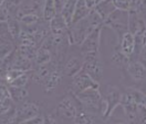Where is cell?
I'll use <instances>...</instances> for the list:
<instances>
[{
    "mask_svg": "<svg viewBox=\"0 0 146 124\" xmlns=\"http://www.w3.org/2000/svg\"><path fill=\"white\" fill-rule=\"evenodd\" d=\"M10 18V13L5 5L0 6V22H7Z\"/></svg>",
    "mask_w": 146,
    "mask_h": 124,
    "instance_id": "obj_28",
    "label": "cell"
},
{
    "mask_svg": "<svg viewBox=\"0 0 146 124\" xmlns=\"http://www.w3.org/2000/svg\"><path fill=\"white\" fill-rule=\"evenodd\" d=\"M53 57H52V53L50 50H48L44 46H40L36 52L33 62L36 63V66H43V65H48L52 62Z\"/></svg>",
    "mask_w": 146,
    "mask_h": 124,
    "instance_id": "obj_18",
    "label": "cell"
},
{
    "mask_svg": "<svg viewBox=\"0 0 146 124\" xmlns=\"http://www.w3.org/2000/svg\"><path fill=\"white\" fill-rule=\"evenodd\" d=\"M83 59V68L82 70L85 71L92 79H94L96 82L100 84V81L103 78L104 68L103 63L101 59L100 52H92L81 55Z\"/></svg>",
    "mask_w": 146,
    "mask_h": 124,
    "instance_id": "obj_2",
    "label": "cell"
},
{
    "mask_svg": "<svg viewBox=\"0 0 146 124\" xmlns=\"http://www.w3.org/2000/svg\"><path fill=\"white\" fill-rule=\"evenodd\" d=\"M9 87V86H8ZM10 90V95H11V98L13 100L15 103H22L26 101V99L29 96V91L26 87L23 88H15V87H9Z\"/></svg>",
    "mask_w": 146,
    "mask_h": 124,
    "instance_id": "obj_22",
    "label": "cell"
},
{
    "mask_svg": "<svg viewBox=\"0 0 146 124\" xmlns=\"http://www.w3.org/2000/svg\"><path fill=\"white\" fill-rule=\"evenodd\" d=\"M41 124H59L55 113H48L42 116Z\"/></svg>",
    "mask_w": 146,
    "mask_h": 124,
    "instance_id": "obj_27",
    "label": "cell"
},
{
    "mask_svg": "<svg viewBox=\"0 0 146 124\" xmlns=\"http://www.w3.org/2000/svg\"><path fill=\"white\" fill-rule=\"evenodd\" d=\"M114 124H128L127 122H123V121H121V122H116V123Z\"/></svg>",
    "mask_w": 146,
    "mask_h": 124,
    "instance_id": "obj_33",
    "label": "cell"
},
{
    "mask_svg": "<svg viewBox=\"0 0 146 124\" xmlns=\"http://www.w3.org/2000/svg\"><path fill=\"white\" fill-rule=\"evenodd\" d=\"M79 111V108L76 104V99L74 96H65V97L58 103L56 109H55V114L56 116L68 120V121H73L74 117L76 116V113Z\"/></svg>",
    "mask_w": 146,
    "mask_h": 124,
    "instance_id": "obj_5",
    "label": "cell"
},
{
    "mask_svg": "<svg viewBox=\"0 0 146 124\" xmlns=\"http://www.w3.org/2000/svg\"><path fill=\"white\" fill-rule=\"evenodd\" d=\"M58 14L54 0H46L42 8V18L46 22H50Z\"/></svg>",
    "mask_w": 146,
    "mask_h": 124,
    "instance_id": "obj_21",
    "label": "cell"
},
{
    "mask_svg": "<svg viewBox=\"0 0 146 124\" xmlns=\"http://www.w3.org/2000/svg\"><path fill=\"white\" fill-rule=\"evenodd\" d=\"M15 108H16V103L11 98L9 87L6 84L0 81V117L7 114Z\"/></svg>",
    "mask_w": 146,
    "mask_h": 124,
    "instance_id": "obj_12",
    "label": "cell"
},
{
    "mask_svg": "<svg viewBox=\"0 0 146 124\" xmlns=\"http://www.w3.org/2000/svg\"><path fill=\"white\" fill-rule=\"evenodd\" d=\"M100 1H102V0H96V3H98V2H100Z\"/></svg>",
    "mask_w": 146,
    "mask_h": 124,
    "instance_id": "obj_35",
    "label": "cell"
},
{
    "mask_svg": "<svg viewBox=\"0 0 146 124\" xmlns=\"http://www.w3.org/2000/svg\"><path fill=\"white\" fill-rule=\"evenodd\" d=\"M75 2H76V0H68L59 13L62 16V18L65 20V22L68 23L69 27L72 23L73 13H74V9H75Z\"/></svg>",
    "mask_w": 146,
    "mask_h": 124,
    "instance_id": "obj_20",
    "label": "cell"
},
{
    "mask_svg": "<svg viewBox=\"0 0 146 124\" xmlns=\"http://www.w3.org/2000/svg\"><path fill=\"white\" fill-rule=\"evenodd\" d=\"M119 106H122L124 115L126 116L128 122L138 123V104L128 91L123 93V98Z\"/></svg>",
    "mask_w": 146,
    "mask_h": 124,
    "instance_id": "obj_8",
    "label": "cell"
},
{
    "mask_svg": "<svg viewBox=\"0 0 146 124\" xmlns=\"http://www.w3.org/2000/svg\"><path fill=\"white\" fill-rule=\"evenodd\" d=\"M99 115L91 113L84 109H79L76 116L73 120V124H96Z\"/></svg>",
    "mask_w": 146,
    "mask_h": 124,
    "instance_id": "obj_17",
    "label": "cell"
},
{
    "mask_svg": "<svg viewBox=\"0 0 146 124\" xmlns=\"http://www.w3.org/2000/svg\"><path fill=\"white\" fill-rule=\"evenodd\" d=\"M83 68V59L82 56H71L64 64L62 72L69 77H74L78 75Z\"/></svg>",
    "mask_w": 146,
    "mask_h": 124,
    "instance_id": "obj_14",
    "label": "cell"
},
{
    "mask_svg": "<svg viewBox=\"0 0 146 124\" xmlns=\"http://www.w3.org/2000/svg\"><path fill=\"white\" fill-rule=\"evenodd\" d=\"M30 76L29 72H23L22 75H20L19 77H17L16 79L13 80L11 84L9 85V87H15V88H23L26 87L29 82Z\"/></svg>",
    "mask_w": 146,
    "mask_h": 124,
    "instance_id": "obj_24",
    "label": "cell"
},
{
    "mask_svg": "<svg viewBox=\"0 0 146 124\" xmlns=\"http://www.w3.org/2000/svg\"><path fill=\"white\" fill-rule=\"evenodd\" d=\"M122 98H123V93L116 86H111V85L106 86L105 93L103 95V100L106 106V110H105V113L103 116V120H108L112 116L115 109L121 104Z\"/></svg>",
    "mask_w": 146,
    "mask_h": 124,
    "instance_id": "obj_4",
    "label": "cell"
},
{
    "mask_svg": "<svg viewBox=\"0 0 146 124\" xmlns=\"http://www.w3.org/2000/svg\"><path fill=\"white\" fill-rule=\"evenodd\" d=\"M91 10L88 8L86 3H85V0H76L75 2V9H74V13H73V18H72V23H76L79 22L80 20L84 19L90 12Z\"/></svg>",
    "mask_w": 146,
    "mask_h": 124,
    "instance_id": "obj_19",
    "label": "cell"
},
{
    "mask_svg": "<svg viewBox=\"0 0 146 124\" xmlns=\"http://www.w3.org/2000/svg\"><path fill=\"white\" fill-rule=\"evenodd\" d=\"M119 50L127 59H132L135 54V37L129 31L124 32L119 37Z\"/></svg>",
    "mask_w": 146,
    "mask_h": 124,
    "instance_id": "obj_9",
    "label": "cell"
},
{
    "mask_svg": "<svg viewBox=\"0 0 146 124\" xmlns=\"http://www.w3.org/2000/svg\"><path fill=\"white\" fill-rule=\"evenodd\" d=\"M85 3H86V6H88V8L90 10L94 9V7H95V5H96V0H85Z\"/></svg>",
    "mask_w": 146,
    "mask_h": 124,
    "instance_id": "obj_31",
    "label": "cell"
},
{
    "mask_svg": "<svg viewBox=\"0 0 146 124\" xmlns=\"http://www.w3.org/2000/svg\"><path fill=\"white\" fill-rule=\"evenodd\" d=\"M5 1H6V0H0V6H2V5L5 3Z\"/></svg>",
    "mask_w": 146,
    "mask_h": 124,
    "instance_id": "obj_34",
    "label": "cell"
},
{
    "mask_svg": "<svg viewBox=\"0 0 146 124\" xmlns=\"http://www.w3.org/2000/svg\"><path fill=\"white\" fill-rule=\"evenodd\" d=\"M138 56H139V61L146 65V44L142 47L141 52L138 53Z\"/></svg>",
    "mask_w": 146,
    "mask_h": 124,
    "instance_id": "obj_30",
    "label": "cell"
},
{
    "mask_svg": "<svg viewBox=\"0 0 146 124\" xmlns=\"http://www.w3.org/2000/svg\"><path fill=\"white\" fill-rule=\"evenodd\" d=\"M3 5L8 9L9 13H11V11H13V10H16V12H17V10L22 5V0H6Z\"/></svg>",
    "mask_w": 146,
    "mask_h": 124,
    "instance_id": "obj_26",
    "label": "cell"
},
{
    "mask_svg": "<svg viewBox=\"0 0 146 124\" xmlns=\"http://www.w3.org/2000/svg\"><path fill=\"white\" fill-rule=\"evenodd\" d=\"M138 1H139V0H131V6H132V8H135V7H136Z\"/></svg>",
    "mask_w": 146,
    "mask_h": 124,
    "instance_id": "obj_32",
    "label": "cell"
},
{
    "mask_svg": "<svg viewBox=\"0 0 146 124\" xmlns=\"http://www.w3.org/2000/svg\"><path fill=\"white\" fill-rule=\"evenodd\" d=\"M70 88H71V93L72 95H78V93L82 92L84 90H86V89L100 88V84L96 82L94 79H92L85 71L81 70L78 75H75L73 77Z\"/></svg>",
    "mask_w": 146,
    "mask_h": 124,
    "instance_id": "obj_6",
    "label": "cell"
},
{
    "mask_svg": "<svg viewBox=\"0 0 146 124\" xmlns=\"http://www.w3.org/2000/svg\"><path fill=\"white\" fill-rule=\"evenodd\" d=\"M101 33H102V27L96 29L83 41V43L80 45L81 55H84L86 53H92V52H100Z\"/></svg>",
    "mask_w": 146,
    "mask_h": 124,
    "instance_id": "obj_10",
    "label": "cell"
},
{
    "mask_svg": "<svg viewBox=\"0 0 146 124\" xmlns=\"http://www.w3.org/2000/svg\"><path fill=\"white\" fill-rule=\"evenodd\" d=\"M126 71L131 79L135 82H143L146 80V65L141 61H129L126 65Z\"/></svg>",
    "mask_w": 146,
    "mask_h": 124,
    "instance_id": "obj_11",
    "label": "cell"
},
{
    "mask_svg": "<svg viewBox=\"0 0 146 124\" xmlns=\"http://www.w3.org/2000/svg\"><path fill=\"white\" fill-rule=\"evenodd\" d=\"M76 101L80 103L82 109L99 115V116H104L106 106L103 100V95L100 91V88H90L84 90L78 95H73Z\"/></svg>",
    "mask_w": 146,
    "mask_h": 124,
    "instance_id": "obj_1",
    "label": "cell"
},
{
    "mask_svg": "<svg viewBox=\"0 0 146 124\" xmlns=\"http://www.w3.org/2000/svg\"><path fill=\"white\" fill-rule=\"evenodd\" d=\"M94 10L99 13V16L103 19V21H105L116 10V8L114 7L112 0H102L95 5Z\"/></svg>",
    "mask_w": 146,
    "mask_h": 124,
    "instance_id": "obj_16",
    "label": "cell"
},
{
    "mask_svg": "<svg viewBox=\"0 0 146 124\" xmlns=\"http://www.w3.org/2000/svg\"><path fill=\"white\" fill-rule=\"evenodd\" d=\"M113 1V5L114 7L116 8V10L119 11H126L132 8L131 6V0H112Z\"/></svg>",
    "mask_w": 146,
    "mask_h": 124,
    "instance_id": "obj_25",
    "label": "cell"
},
{
    "mask_svg": "<svg viewBox=\"0 0 146 124\" xmlns=\"http://www.w3.org/2000/svg\"><path fill=\"white\" fill-rule=\"evenodd\" d=\"M49 30H50V34L52 35H64L68 33L69 25L65 22V20L62 18V16L58 13L49 22Z\"/></svg>",
    "mask_w": 146,
    "mask_h": 124,
    "instance_id": "obj_15",
    "label": "cell"
},
{
    "mask_svg": "<svg viewBox=\"0 0 146 124\" xmlns=\"http://www.w3.org/2000/svg\"><path fill=\"white\" fill-rule=\"evenodd\" d=\"M18 20L25 27H32V25H36V23L40 21V17L38 13H28V14L22 16Z\"/></svg>",
    "mask_w": 146,
    "mask_h": 124,
    "instance_id": "obj_23",
    "label": "cell"
},
{
    "mask_svg": "<svg viewBox=\"0 0 146 124\" xmlns=\"http://www.w3.org/2000/svg\"><path fill=\"white\" fill-rule=\"evenodd\" d=\"M41 121H42V115L36 116V117L31 119V120H28V121L20 122V123H18V124H41Z\"/></svg>",
    "mask_w": 146,
    "mask_h": 124,
    "instance_id": "obj_29",
    "label": "cell"
},
{
    "mask_svg": "<svg viewBox=\"0 0 146 124\" xmlns=\"http://www.w3.org/2000/svg\"><path fill=\"white\" fill-rule=\"evenodd\" d=\"M40 106L36 102L25 101L17 106V113H16V124L28 121L31 119H35L36 116H40Z\"/></svg>",
    "mask_w": 146,
    "mask_h": 124,
    "instance_id": "obj_7",
    "label": "cell"
},
{
    "mask_svg": "<svg viewBox=\"0 0 146 124\" xmlns=\"http://www.w3.org/2000/svg\"><path fill=\"white\" fill-rule=\"evenodd\" d=\"M143 124H146V121H145V122H144V123H143Z\"/></svg>",
    "mask_w": 146,
    "mask_h": 124,
    "instance_id": "obj_36",
    "label": "cell"
},
{
    "mask_svg": "<svg viewBox=\"0 0 146 124\" xmlns=\"http://www.w3.org/2000/svg\"><path fill=\"white\" fill-rule=\"evenodd\" d=\"M96 30L91 25L88 17L80 20L76 23H73L69 27L68 30V39L71 45H80L83 43V41L91 34L92 32Z\"/></svg>",
    "mask_w": 146,
    "mask_h": 124,
    "instance_id": "obj_3",
    "label": "cell"
},
{
    "mask_svg": "<svg viewBox=\"0 0 146 124\" xmlns=\"http://www.w3.org/2000/svg\"><path fill=\"white\" fill-rule=\"evenodd\" d=\"M62 70L60 69L59 65L56 64L54 66V68L51 70V72L49 74V76L46 77V79L43 82V88L46 93H51L53 92L55 89L59 87L61 79H62Z\"/></svg>",
    "mask_w": 146,
    "mask_h": 124,
    "instance_id": "obj_13",
    "label": "cell"
}]
</instances>
